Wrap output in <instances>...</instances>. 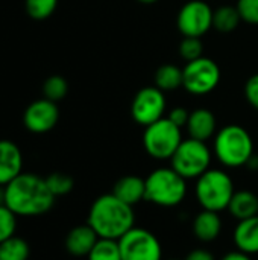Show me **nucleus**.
<instances>
[{
  "label": "nucleus",
  "instance_id": "obj_1",
  "mask_svg": "<svg viewBox=\"0 0 258 260\" xmlns=\"http://www.w3.org/2000/svg\"><path fill=\"white\" fill-rule=\"evenodd\" d=\"M55 200L46 178L36 174L21 172L3 187V204L21 218L46 215L52 210Z\"/></svg>",
  "mask_w": 258,
  "mask_h": 260
},
{
  "label": "nucleus",
  "instance_id": "obj_2",
  "mask_svg": "<svg viewBox=\"0 0 258 260\" xmlns=\"http://www.w3.org/2000/svg\"><path fill=\"white\" fill-rule=\"evenodd\" d=\"M87 224L99 238L119 241L135 227L134 207L120 201L113 193L102 195L93 201Z\"/></svg>",
  "mask_w": 258,
  "mask_h": 260
},
{
  "label": "nucleus",
  "instance_id": "obj_3",
  "mask_svg": "<svg viewBox=\"0 0 258 260\" xmlns=\"http://www.w3.org/2000/svg\"><path fill=\"white\" fill-rule=\"evenodd\" d=\"M213 154L225 168L246 166L254 155L252 137L240 125H227L214 136Z\"/></svg>",
  "mask_w": 258,
  "mask_h": 260
},
{
  "label": "nucleus",
  "instance_id": "obj_4",
  "mask_svg": "<svg viewBox=\"0 0 258 260\" xmlns=\"http://www.w3.org/2000/svg\"><path fill=\"white\" fill-rule=\"evenodd\" d=\"M146 181V201L158 207H176L187 197V180L172 166L152 171Z\"/></svg>",
  "mask_w": 258,
  "mask_h": 260
},
{
  "label": "nucleus",
  "instance_id": "obj_5",
  "mask_svg": "<svg viewBox=\"0 0 258 260\" xmlns=\"http://www.w3.org/2000/svg\"><path fill=\"white\" fill-rule=\"evenodd\" d=\"M234 181L228 172L222 169H208L196 180L195 195L199 206L205 210L220 213L227 210L234 195Z\"/></svg>",
  "mask_w": 258,
  "mask_h": 260
},
{
  "label": "nucleus",
  "instance_id": "obj_6",
  "mask_svg": "<svg viewBox=\"0 0 258 260\" xmlns=\"http://www.w3.org/2000/svg\"><path fill=\"white\" fill-rule=\"evenodd\" d=\"M213 152L207 146V142L196 139H186L178 146L176 152L170 158L172 168L186 180H198L211 166Z\"/></svg>",
  "mask_w": 258,
  "mask_h": 260
},
{
  "label": "nucleus",
  "instance_id": "obj_7",
  "mask_svg": "<svg viewBox=\"0 0 258 260\" xmlns=\"http://www.w3.org/2000/svg\"><path fill=\"white\" fill-rule=\"evenodd\" d=\"M181 128L169 117H163L144 128L143 146L155 160H170L182 142Z\"/></svg>",
  "mask_w": 258,
  "mask_h": 260
},
{
  "label": "nucleus",
  "instance_id": "obj_8",
  "mask_svg": "<svg viewBox=\"0 0 258 260\" xmlns=\"http://www.w3.org/2000/svg\"><path fill=\"white\" fill-rule=\"evenodd\" d=\"M220 82V69L211 58L201 56L182 69V87L192 94L211 93Z\"/></svg>",
  "mask_w": 258,
  "mask_h": 260
},
{
  "label": "nucleus",
  "instance_id": "obj_9",
  "mask_svg": "<svg viewBox=\"0 0 258 260\" xmlns=\"http://www.w3.org/2000/svg\"><path fill=\"white\" fill-rule=\"evenodd\" d=\"M122 260H163L160 239L149 230L134 227L119 239Z\"/></svg>",
  "mask_w": 258,
  "mask_h": 260
},
{
  "label": "nucleus",
  "instance_id": "obj_10",
  "mask_svg": "<svg viewBox=\"0 0 258 260\" xmlns=\"http://www.w3.org/2000/svg\"><path fill=\"white\" fill-rule=\"evenodd\" d=\"M176 24L184 37L201 38L213 27V9L204 0H190L179 9Z\"/></svg>",
  "mask_w": 258,
  "mask_h": 260
},
{
  "label": "nucleus",
  "instance_id": "obj_11",
  "mask_svg": "<svg viewBox=\"0 0 258 260\" xmlns=\"http://www.w3.org/2000/svg\"><path fill=\"white\" fill-rule=\"evenodd\" d=\"M166 113V98L164 91L158 87H144L141 88L132 101L131 105V114L132 119L141 125L149 126L154 122L164 117Z\"/></svg>",
  "mask_w": 258,
  "mask_h": 260
},
{
  "label": "nucleus",
  "instance_id": "obj_12",
  "mask_svg": "<svg viewBox=\"0 0 258 260\" xmlns=\"http://www.w3.org/2000/svg\"><path fill=\"white\" fill-rule=\"evenodd\" d=\"M59 120V108L56 102L46 98L33 101L27 105L23 114V123L29 133L44 134L52 131Z\"/></svg>",
  "mask_w": 258,
  "mask_h": 260
},
{
  "label": "nucleus",
  "instance_id": "obj_13",
  "mask_svg": "<svg viewBox=\"0 0 258 260\" xmlns=\"http://www.w3.org/2000/svg\"><path fill=\"white\" fill-rule=\"evenodd\" d=\"M23 172V154L11 140H0V187L9 184Z\"/></svg>",
  "mask_w": 258,
  "mask_h": 260
},
{
  "label": "nucleus",
  "instance_id": "obj_14",
  "mask_svg": "<svg viewBox=\"0 0 258 260\" xmlns=\"http://www.w3.org/2000/svg\"><path fill=\"white\" fill-rule=\"evenodd\" d=\"M222 227H224V222H222L220 215L217 212L205 210V209H202L195 216L193 224H192L193 235L196 236L198 241H201L204 244L214 242L220 236Z\"/></svg>",
  "mask_w": 258,
  "mask_h": 260
},
{
  "label": "nucleus",
  "instance_id": "obj_15",
  "mask_svg": "<svg viewBox=\"0 0 258 260\" xmlns=\"http://www.w3.org/2000/svg\"><path fill=\"white\" fill-rule=\"evenodd\" d=\"M99 241V236L96 232L88 225H76L71 229L65 238V250L76 257H87L96 242Z\"/></svg>",
  "mask_w": 258,
  "mask_h": 260
},
{
  "label": "nucleus",
  "instance_id": "obj_16",
  "mask_svg": "<svg viewBox=\"0 0 258 260\" xmlns=\"http://www.w3.org/2000/svg\"><path fill=\"white\" fill-rule=\"evenodd\" d=\"M113 195H116L120 201L134 207L141 201H146V181L137 175H126L117 180L113 187Z\"/></svg>",
  "mask_w": 258,
  "mask_h": 260
},
{
  "label": "nucleus",
  "instance_id": "obj_17",
  "mask_svg": "<svg viewBox=\"0 0 258 260\" xmlns=\"http://www.w3.org/2000/svg\"><path fill=\"white\" fill-rule=\"evenodd\" d=\"M186 128H187L189 137L201 140V142H207L216 136V117L210 110L198 108L190 113Z\"/></svg>",
  "mask_w": 258,
  "mask_h": 260
},
{
  "label": "nucleus",
  "instance_id": "obj_18",
  "mask_svg": "<svg viewBox=\"0 0 258 260\" xmlns=\"http://www.w3.org/2000/svg\"><path fill=\"white\" fill-rule=\"evenodd\" d=\"M236 248L246 254H258V215L239 221L233 235Z\"/></svg>",
  "mask_w": 258,
  "mask_h": 260
},
{
  "label": "nucleus",
  "instance_id": "obj_19",
  "mask_svg": "<svg viewBox=\"0 0 258 260\" xmlns=\"http://www.w3.org/2000/svg\"><path fill=\"white\" fill-rule=\"evenodd\" d=\"M233 218L243 221L258 215V195L251 190H236L227 209Z\"/></svg>",
  "mask_w": 258,
  "mask_h": 260
},
{
  "label": "nucleus",
  "instance_id": "obj_20",
  "mask_svg": "<svg viewBox=\"0 0 258 260\" xmlns=\"http://www.w3.org/2000/svg\"><path fill=\"white\" fill-rule=\"evenodd\" d=\"M240 21H242V17L239 14L237 6L224 5L213 11V27L219 32H224V34L233 32L237 29Z\"/></svg>",
  "mask_w": 258,
  "mask_h": 260
},
{
  "label": "nucleus",
  "instance_id": "obj_21",
  "mask_svg": "<svg viewBox=\"0 0 258 260\" xmlns=\"http://www.w3.org/2000/svg\"><path fill=\"white\" fill-rule=\"evenodd\" d=\"M155 87L163 91H172L182 87V69L173 64H164L155 72Z\"/></svg>",
  "mask_w": 258,
  "mask_h": 260
},
{
  "label": "nucleus",
  "instance_id": "obj_22",
  "mask_svg": "<svg viewBox=\"0 0 258 260\" xmlns=\"http://www.w3.org/2000/svg\"><path fill=\"white\" fill-rule=\"evenodd\" d=\"M29 254V244L23 238L12 236L0 244V260H27Z\"/></svg>",
  "mask_w": 258,
  "mask_h": 260
},
{
  "label": "nucleus",
  "instance_id": "obj_23",
  "mask_svg": "<svg viewBox=\"0 0 258 260\" xmlns=\"http://www.w3.org/2000/svg\"><path fill=\"white\" fill-rule=\"evenodd\" d=\"M88 260H122L119 241L114 239H103L99 238L90 254L87 256Z\"/></svg>",
  "mask_w": 258,
  "mask_h": 260
},
{
  "label": "nucleus",
  "instance_id": "obj_24",
  "mask_svg": "<svg viewBox=\"0 0 258 260\" xmlns=\"http://www.w3.org/2000/svg\"><path fill=\"white\" fill-rule=\"evenodd\" d=\"M68 93V84L61 75H52L43 82V96L52 102L62 101Z\"/></svg>",
  "mask_w": 258,
  "mask_h": 260
},
{
  "label": "nucleus",
  "instance_id": "obj_25",
  "mask_svg": "<svg viewBox=\"0 0 258 260\" xmlns=\"http://www.w3.org/2000/svg\"><path fill=\"white\" fill-rule=\"evenodd\" d=\"M58 6V0H24L26 14L33 20L49 18Z\"/></svg>",
  "mask_w": 258,
  "mask_h": 260
},
{
  "label": "nucleus",
  "instance_id": "obj_26",
  "mask_svg": "<svg viewBox=\"0 0 258 260\" xmlns=\"http://www.w3.org/2000/svg\"><path fill=\"white\" fill-rule=\"evenodd\" d=\"M46 183L55 198L70 193L75 187V180L70 175L62 174V172H53V174L47 175Z\"/></svg>",
  "mask_w": 258,
  "mask_h": 260
},
{
  "label": "nucleus",
  "instance_id": "obj_27",
  "mask_svg": "<svg viewBox=\"0 0 258 260\" xmlns=\"http://www.w3.org/2000/svg\"><path fill=\"white\" fill-rule=\"evenodd\" d=\"M17 218L18 216L11 209H8L5 204H0V244L15 236Z\"/></svg>",
  "mask_w": 258,
  "mask_h": 260
},
{
  "label": "nucleus",
  "instance_id": "obj_28",
  "mask_svg": "<svg viewBox=\"0 0 258 260\" xmlns=\"http://www.w3.org/2000/svg\"><path fill=\"white\" fill-rule=\"evenodd\" d=\"M202 50H204V46H202L201 38H196V37H184L182 41L179 43V55L187 62L201 58L202 56Z\"/></svg>",
  "mask_w": 258,
  "mask_h": 260
},
{
  "label": "nucleus",
  "instance_id": "obj_29",
  "mask_svg": "<svg viewBox=\"0 0 258 260\" xmlns=\"http://www.w3.org/2000/svg\"><path fill=\"white\" fill-rule=\"evenodd\" d=\"M236 6L239 9L242 21L258 24V0H239Z\"/></svg>",
  "mask_w": 258,
  "mask_h": 260
},
{
  "label": "nucleus",
  "instance_id": "obj_30",
  "mask_svg": "<svg viewBox=\"0 0 258 260\" xmlns=\"http://www.w3.org/2000/svg\"><path fill=\"white\" fill-rule=\"evenodd\" d=\"M245 96L252 108L258 110V73L252 75L245 84Z\"/></svg>",
  "mask_w": 258,
  "mask_h": 260
},
{
  "label": "nucleus",
  "instance_id": "obj_31",
  "mask_svg": "<svg viewBox=\"0 0 258 260\" xmlns=\"http://www.w3.org/2000/svg\"><path fill=\"white\" fill-rule=\"evenodd\" d=\"M167 117H169L176 126H179V128L182 129L184 126H187L190 113H189L187 108H184V107H175V108H172V111L169 113Z\"/></svg>",
  "mask_w": 258,
  "mask_h": 260
},
{
  "label": "nucleus",
  "instance_id": "obj_32",
  "mask_svg": "<svg viewBox=\"0 0 258 260\" xmlns=\"http://www.w3.org/2000/svg\"><path fill=\"white\" fill-rule=\"evenodd\" d=\"M186 260H216V257L207 248H195L187 254Z\"/></svg>",
  "mask_w": 258,
  "mask_h": 260
},
{
  "label": "nucleus",
  "instance_id": "obj_33",
  "mask_svg": "<svg viewBox=\"0 0 258 260\" xmlns=\"http://www.w3.org/2000/svg\"><path fill=\"white\" fill-rule=\"evenodd\" d=\"M220 260H252V257H251V254H246L240 250H236V251L227 253Z\"/></svg>",
  "mask_w": 258,
  "mask_h": 260
},
{
  "label": "nucleus",
  "instance_id": "obj_34",
  "mask_svg": "<svg viewBox=\"0 0 258 260\" xmlns=\"http://www.w3.org/2000/svg\"><path fill=\"white\" fill-rule=\"evenodd\" d=\"M137 2H140V3H143V5H154V3H157L158 0H137Z\"/></svg>",
  "mask_w": 258,
  "mask_h": 260
},
{
  "label": "nucleus",
  "instance_id": "obj_35",
  "mask_svg": "<svg viewBox=\"0 0 258 260\" xmlns=\"http://www.w3.org/2000/svg\"><path fill=\"white\" fill-rule=\"evenodd\" d=\"M0 204H3V190L0 189Z\"/></svg>",
  "mask_w": 258,
  "mask_h": 260
},
{
  "label": "nucleus",
  "instance_id": "obj_36",
  "mask_svg": "<svg viewBox=\"0 0 258 260\" xmlns=\"http://www.w3.org/2000/svg\"><path fill=\"white\" fill-rule=\"evenodd\" d=\"M169 260H179V259H169Z\"/></svg>",
  "mask_w": 258,
  "mask_h": 260
}]
</instances>
